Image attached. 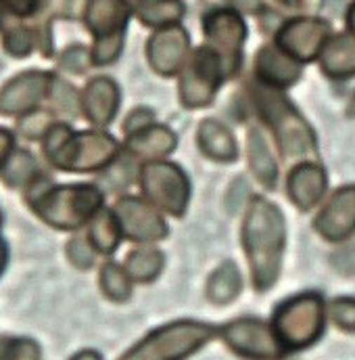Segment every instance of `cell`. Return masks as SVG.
Listing matches in <instances>:
<instances>
[{
    "label": "cell",
    "mask_w": 355,
    "mask_h": 360,
    "mask_svg": "<svg viewBox=\"0 0 355 360\" xmlns=\"http://www.w3.org/2000/svg\"><path fill=\"white\" fill-rule=\"evenodd\" d=\"M130 180H132V160L130 158L115 160L105 172V182L109 184L111 191H119V188L128 186Z\"/></svg>",
    "instance_id": "cell-39"
},
{
    "label": "cell",
    "mask_w": 355,
    "mask_h": 360,
    "mask_svg": "<svg viewBox=\"0 0 355 360\" xmlns=\"http://www.w3.org/2000/svg\"><path fill=\"white\" fill-rule=\"evenodd\" d=\"M255 76L269 89H286L301 76V65L278 46H264L255 57Z\"/></svg>",
    "instance_id": "cell-18"
},
{
    "label": "cell",
    "mask_w": 355,
    "mask_h": 360,
    "mask_svg": "<svg viewBox=\"0 0 355 360\" xmlns=\"http://www.w3.org/2000/svg\"><path fill=\"white\" fill-rule=\"evenodd\" d=\"M113 214L121 226V233L138 243L159 241L168 235V226L157 210L138 197H119L113 205Z\"/></svg>",
    "instance_id": "cell-13"
},
{
    "label": "cell",
    "mask_w": 355,
    "mask_h": 360,
    "mask_svg": "<svg viewBox=\"0 0 355 360\" xmlns=\"http://www.w3.org/2000/svg\"><path fill=\"white\" fill-rule=\"evenodd\" d=\"M153 122H155V117H153L151 109H134L123 122V132H126V136H132V134L153 126Z\"/></svg>",
    "instance_id": "cell-40"
},
{
    "label": "cell",
    "mask_w": 355,
    "mask_h": 360,
    "mask_svg": "<svg viewBox=\"0 0 355 360\" xmlns=\"http://www.w3.org/2000/svg\"><path fill=\"white\" fill-rule=\"evenodd\" d=\"M347 23H349L351 32L355 34V2L351 4V8H349V15H347Z\"/></svg>",
    "instance_id": "cell-46"
},
{
    "label": "cell",
    "mask_w": 355,
    "mask_h": 360,
    "mask_svg": "<svg viewBox=\"0 0 355 360\" xmlns=\"http://www.w3.org/2000/svg\"><path fill=\"white\" fill-rule=\"evenodd\" d=\"M42 153L57 170L82 174L109 168L119 155V145L102 130L76 132L72 126L55 122L42 139Z\"/></svg>",
    "instance_id": "cell-3"
},
{
    "label": "cell",
    "mask_w": 355,
    "mask_h": 360,
    "mask_svg": "<svg viewBox=\"0 0 355 360\" xmlns=\"http://www.w3.org/2000/svg\"><path fill=\"white\" fill-rule=\"evenodd\" d=\"M274 331L284 348L301 350L318 342L324 331V302L316 293H303L282 302L274 312Z\"/></svg>",
    "instance_id": "cell-6"
},
{
    "label": "cell",
    "mask_w": 355,
    "mask_h": 360,
    "mask_svg": "<svg viewBox=\"0 0 355 360\" xmlns=\"http://www.w3.org/2000/svg\"><path fill=\"white\" fill-rule=\"evenodd\" d=\"M123 40H126V34H115V36H109V38L94 40V44H92V49H90L92 65H96V68L111 65V63L121 55Z\"/></svg>",
    "instance_id": "cell-35"
},
{
    "label": "cell",
    "mask_w": 355,
    "mask_h": 360,
    "mask_svg": "<svg viewBox=\"0 0 355 360\" xmlns=\"http://www.w3.org/2000/svg\"><path fill=\"white\" fill-rule=\"evenodd\" d=\"M128 149L136 158H161L176 149V134L168 126H149L126 141Z\"/></svg>",
    "instance_id": "cell-22"
},
{
    "label": "cell",
    "mask_w": 355,
    "mask_h": 360,
    "mask_svg": "<svg viewBox=\"0 0 355 360\" xmlns=\"http://www.w3.org/2000/svg\"><path fill=\"white\" fill-rule=\"evenodd\" d=\"M90 65H92V55L84 44H72L59 57V68L74 76L84 74Z\"/></svg>",
    "instance_id": "cell-36"
},
{
    "label": "cell",
    "mask_w": 355,
    "mask_h": 360,
    "mask_svg": "<svg viewBox=\"0 0 355 360\" xmlns=\"http://www.w3.org/2000/svg\"><path fill=\"white\" fill-rule=\"evenodd\" d=\"M40 174L42 172L34 153L27 149H15L0 170V180L11 188H27Z\"/></svg>",
    "instance_id": "cell-23"
},
{
    "label": "cell",
    "mask_w": 355,
    "mask_h": 360,
    "mask_svg": "<svg viewBox=\"0 0 355 360\" xmlns=\"http://www.w3.org/2000/svg\"><path fill=\"white\" fill-rule=\"evenodd\" d=\"M136 17L151 27H170L178 25L184 17V2L182 0H136L134 4Z\"/></svg>",
    "instance_id": "cell-24"
},
{
    "label": "cell",
    "mask_w": 355,
    "mask_h": 360,
    "mask_svg": "<svg viewBox=\"0 0 355 360\" xmlns=\"http://www.w3.org/2000/svg\"><path fill=\"white\" fill-rule=\"evenodd\" d=\"M228 348L247 360H278L284 354L276 331L260 319H236L222 329Z\"/></svg>",
    "instance_id": "cell-10"
},
{
    "label": "cell",
    "mask_w": 355,
    "mask_h": 360,
    "mask_svg": "<svg viewBox=\"0 0 355 360\" xmlns=\"http://www.w3.org/2000/svg\"><path fill=\"white\" fill-rule=\"evenodd\" d=\"M121 235L123 233H121V226H119L115 214L105 207L90 220L88 241L96 254H105V256L113 254L121 241Z\"/></svg>",
    "instance_id": "cell-25"
},
{
    "label": "cell",
    "mask_w": 355,
    "mask_h": 360,
    "mask_svg": "<svg viewBox=\"0 0 355 360\" xmlns=\"http://www.w3.org/2000/svg\"><path fill=\"white\" fill-rule=\"evenodd\" d=\"M100 289L102 293L111 300V302H126L132 293V281L130 274L126 272L123 266H119L117 262H107L100 269L98 276Z\"/></svg>",
    "instance_id": "cell-29"
},
{
    "label": "cell",
    "mask_w": 355,
    "mask_h": 360,
    "mask_svg": "<svg viewBox=\"0 0 355 360\" xmlns=\"http://www.w3.org/2000/svg\"><path fill=\"white\" fill-rule=\"evenodd\" d=\"M94 248L90 245L88 237H80L76 235L69 243H67V258L69 262L80 270H88L94 266Z\"/></svg>",
    "instance_id": "cell-37"
},
{
    "label": "cell",
    "mask_w": 355,
    "mask_h": 360,
    "mask_svg": "<svg viewBox=\"0 0 355 360\" xmlns=\"http://www.w3.org/2000/svg\"><path fill=\"white\" fill-rule=\"evenodd\" d=\"M105 195L96 184H55L40 174L25 188V203L48 226L78 231L102 210Z\"/></svg>",
    "instance_id": "cell-1"
},
{
    "label": "cell",
    "mask_w": 355,
    "mask_h": 360,
    "mask_svg": "<svg viewBox=\"0 0 355 360\" xmlns=\"http://www.w3.org/2000/svg\"><path fill=\"white\" fill-rule=\"evenodd\" d=\"M222 80H226L224 68L213 51L207 46L188 55L180 74V101L188 109L205 107L213 101Z\"/></svg>",
    "instance_id": "cell-9"
},
{
    "label": "cell",
    "mask_w": 355,
    "mask_h": 360,
    "mask_svg": "<svg viewBox=\"0 0 355 360\" xmlns=\"http://www.w3.org/2000/svg\"><path fill=\"white\" fill-rule=\"evenodd\" d=\"M48 101H51L53 111H57L59 115L76 117L82 111V94H78L69 82L59 80V78H55V84H53Z\"/></svg>",
    "instance_id": "cell-31"
},
{
    "label": "cell",
    "mask_w": 355,
    "mask_h": 360,
    "mask_svg": "<svg viewBox=\"0 0 355 360\" xmlns=\"http://www.w3.org/2000/svg\"><path fill=\"white\" fill-rule=\"evenodd\" d=\"M0 220H2V216H0Z\"/></svg>",
    "instance_id": "cell-49"
},
{
    "label": "cell",
    "mask_w": 355,
    "mask_h": 360,
    "mask_svg": "<svg viewBox=\"0 0 355 360\" xmlns=\"http://www.w3.org/2000/svg\"><path fill=\"white\" fill-rule=\"evenodd\" d=\"M213 338V327L199 321H178L149 333L119 360H184Z\"/></svg>",
    "instance_id": "cell-5"
},
{
    "label": "cell",
    "mask_w": 355,
    "mask_h": 360,
    "mask_svg": "<svg viewBox=\"0 0 355 360\" xmlns=\"http://www.w3.org/2000/svg\"><path fill=\"white\" fill-rule=\"evenodd\" d=\"M0 360H42V352L29 338H0Z\"/></svg>",
    "instance_id": "cell-33"
},
{
    "label": "cell",
    "mask_w": 355,
    "mask_h": 360,
    "mask_svg": "<svg viewBox=\"0 0 355 360\" xmlns=\"http://www.w3.org/2000/svg\"><path fill=\"white\" fill-rule=\"evenodd\" d=\"M119 109V86L107 78L96 76L82 90V113L90 124L102 128L109 126Z\"/></svg>",
    "instance_id": "cell-17"
},
{
    "label": "cell",
    "mask_w": 355,
    "mask_h": 360,
    "mask_svg": "<svg viewBox=\"0 0 355 360\" xmlns=\"http://www.w3.org/2000/svg\"><path fill=\"white\" fill-rule=\"evenodd\" d=\"M330 314L337 327L343 331H355V297H339L330 306Z\"/></svg>",
    "instance_id": "cell-38"
},
{
    "label": "cell",
    "mask_w": 355,
    "mask_h": 360,
    "mask_svg": "<svg viewBox=\"0 0 355 360\" xmlns=\"http://www.w3.org/2000/svg\"><path fill=\"white\" fill-rule=\"evenodd\" d=\"M203 34L207 49L220 59L226 78L234 76L241 68V46L247 36L241 15L232 8H213L203 17Z\"/></svg>",
    "instance_id": "cell-7"
},
{
    "label": "cell",
    "mask_w": 355,
    "mask_h": 360,
    "mask_svg": "<svg viewBox=\"0 0 355 360\" xmlns=\"http://www.w3.org/2000/svg\"><path fill=\"white\" fill-rule=\"evenodd\" d=\"M130 13L128 0H84L82 21L92 38L100 40L115 34H126Z\"/></svg>",
    "instance_id": "cell-16"
},
{
    "label": "cell",
    "mask_w": 355,
    "mask_h": 360,
    "mask_svg": "<svg viewBox=\"0 0 355 360\" xmlns=\"http://www.w3.org/2000/svg\"><path fill=\"white\" fill-rule=\"evenodd\" d=\"M318 233L328 241H343L355 231V186L339 188L316 218Z\"/></svg>",
    "instance_id": "cell-15"
},
{
    "label": "cell",
    "mask_w": 355,
    "mask_h": 360,
    "mask_svg": "<svg viewBox=\"0 0 355 360\" xmlns=\"http://www.w3.org/2000/svg\"><path fill=\"white\" fill-rule=\"evenodd\" d=\"M328 38V23L316 17H297L286 21L276 34V46L295 61L305 63L316 59Z\"/></svg>",
    "instance_id": "cell-12"
},
{
    "label": "cell",
    "mask_w": 355,
    "mask_h": 360,
    "mask_svg": "<svg viewBox=\"0 0 355 360\" xmlns=\"http://www.w3.org/2000/svg\"><path fill=\"white\" fill-rule=\"evenodd\" d=\"M241 289H243L241 270L236 269V264L226 262L211 272L207 287H205V293H207L209 302L224 306V304H230L241 293Z\"/></svg>",
    "instance_id": "cell-26"
},
{
    "label": "cell",
    "mask_w": 355,
    "mask_h": 360,
    "mask_svg": "<svg viewBox=\"0 0 355 360\" xmlns=\"http://www.w3.org/2000/svg\"><path fill=\"white\" fill-rule=\"evenodd\" d=\"M15 151V136L11 130L0 128V170L4 166V162L8 160V155Z\"/></svg>",
    "instance_id": "cell-42"
},
{
    "label": "cell",
    "mask_w": 355,
    "mask_h": 360,
    "mask_svg": "<svg viewBox=\"0 0 355 360\" xmlns=\"http://www.w3.org/2000/svg\"><path fill=\"white\" fill-rule=\"evenodd\" d=\"M53 115H55V113H51V111H40V109L29 111V113H25V115L19 117L17 130H19L21 136H25L27 141H38V139L42 141L44 134L48 132V128L55 124Z\"/></svg>",
    "instance_id": "cell-34"
},
{
    "label": "cell",
    "mask_w": 355,
    "mask_h": 360,
    "mask_svg": "<svg viewBox=\"0 0 355 360\" xmlns=\"http://www.w3.org/2000/svg\"><path fill=\"white\" fill-rule=\"evenodd\" d=\"M6 262H8V248H6V241L0 237V274L6 269Z\"/></svg>",
    "instance_id": "cell-45"
},
{
    "label": "cell",
    "mask_w": 355,
    "mask_h": 360,
    "mask_svg": "<svg viewBox=\"0 0 355 360\" xmlns=\"http://www.w3.org/2000/svg\"><path fill=\"white\" fill-rule=\"evenodd\" d=\"M140 188L149 203L172 216H182L188 205V179L170 162H147L140 168Z\"/></svg>",
    "instance_id": "cell-8"
},
{
    "label": "cell",
    "mask_w": 355,
    "mask_h": 360,
    "mask_svg": "<svg viewBox=\"0 0 355 360\" xmlns=\"http://www.w3.org/2000/svg\"><path fill=\"white\" fill-rule=\"evenodd\" d=\"M322 72L333 80H345L355 76V36L339 34L324 44L320 53Z\"/></svg>",
    "instance_id": "cell-20"
},
{
    "label": "cell",
    "mask_w": 355,
    "mask_h": 360,
    "mask_svg": "<svg viewBox=\"0 0 355 360\" xmlns=\"http://www.w3.org/2000/svg\"><path fill=\"white\" fill-rule=\"evenodd\" d=\"M326 191V172L318 164H299L288 174V195L301 210L314 207Z\"/></svg>",
    "instance_id": "cell-19"
},
{
    "label": "cell",
    "mask_w": 355,
    "mask_h": 360,
    "mask_svg": "<svg viewBox=\"0 0 355 360\" xmlns=\"http://www.w3.org/2000/svg\"><path fill=\"white\" fill-rule=\"evenodd\" d=\"M284 218L264 197H255L243 224V248L251 266L253 287L267 291L280 272L284 252Z\"/></svg>",
    "instance_id": "cell-2"
},
{
    "label": "cell",
    "mask_w": 355,
    "mask_h": 360,
    "mask_svg": "<svg viewBox=\"0 0 355 360\" xmlns=\"http://www.w3.org/2000/svg\"><path fill=\"white\" fill-rule=\"evenodd\" d=\"M333 266L341 274H355V243L347 245V248H341L333 256Z\"/></svg>",
    "instance_id": "cell-41"
},
{
    "label": "cell",
    "mask_w": 355,
    "mask_h": 360,
    "mask_svg": "<svg viewBox=\"0 0 355 360\" xmlns=\"http://www.w3.org/2000/svg\"><path fill=\"white\" fill-rule=\"evenodd\" d=\"M55 78L57 76L51 72L29 70L8 80L0 89V115L21 117L29 111H36L40 103L51 96Z\"/></svg>",
    "instance_id": "cell-11"
},
{
    "label": "cell",
    "mask_w": 355,
    "mask_h": 360,
    "mask_svg": "<svg viewBox=\"0 0 355 360\" xmlns=\"http://www.w3.org/2000/svg\"><path fill=\"white\" fill-rule=\"evenodd\" d=\"M249 164H251V170L253 174L257 176V180L272 188L276 184V162H274V155L269 151V145L264 139L262 132L257 130H251L249 132Z\"/></svg>",
    "instance_id": "cell-27"
},
{
    "label": "cell",
    "mask_w": 355,
    "mask_h": 360,
    "mask_svg": "<svg viewBox=\"0 0 355 360\" xmlns=\"http://www.w3.org/2000/svg\"><path fill=\"white\" fill-rule=\"evenodd\" d=\"M253 98L262 117L274 130L276 141L286 158L305 155L316 149V136L309 124L284 98V94L278 92V89L257 84V89L253 90Z\"/></svg>",
    "instance_id": "cell-4"
},
{
    "label": "cell",
    "mask_w": 355,
    "mask_h": 360,
    "mask_svg": "<svg viewBox=\"0 0 355 360\" xmlns=\"http://www.w3.org/2000/svg\"><path fill=\"white\" fill-rule=\"evenodd\" d=\"M36 44H40L38 32L34 27H27V25H11L2 34L4 51L11 57H17V59H23V57L32 55Z\"/></svg>",
    "instance_id": "cell-30"
},
{
    "label": "cell",
    "mask_w": 355,
    "mask_h": 360,
    "mask_svg": "<svg viewBox=\"0 0 355 360\" xmlns=\"http://www.w3.org/2000/svg\"><path fill=\"white\" fill-rule=\"evenodd\" d=\"M278 2H282V4H286V6H297L301 0H278Z\"/></svg>",
    "instance_id": "cell-47"
},
{
    "label": "cell",
    "mask_w": 355,
    "mask_h": 360,
    "mask_svg": "<svg viewBox=\"0 0 355 360\" xmlns=\"http://www.w3.org/2000/svg\"><path fill=\"white\" fill-rule=\"evenodd\" d=\"M234 4L236 11H243V13H260L262 8V0H230Z\"/></svg>",
    "instance_id": "cell-43"
},
{
    "label": "cell",
    "mask_w": 355,
    "mask_h": 360,
    "mask_svg": "<svg viewBox=\"0 0 355 360\" xmlns=\"http://www.w3.org/2000/svg\"><path fill=\"white\" fill-rule=\"evenodd\" d=\"M48 0H0V30L15 25L17 19H27L46 8Z\"/></svg>",
    "instance_id": "cell-32"
},
{
    "label": "cell",
    "mask_w": 355,
    "mask_h": 360,
    "mask_svg": "<svg viewBox=\"0 0 355 360\" xmlns=\"http://www.w3.org/2000/svg\"><path fill=\"white\" fill-rule=\"evenodd\" d=\"M147 55L151 68L157 74L172 76L180 72L190 55V38L186 30L180 25L157 30L147 44Z\"/></svg>",
    "instance_id": "cell-14"
},
{
    "label": "cell",
    "mask_w": 355,
    "mask_h": 360,
    "mask_svg": "<svg viewBox=\"0 0 355 360\" xmlns=\"http://www.w3.org/2000/svg\"><path fill=\"white\" fill-rule=\"evenodd\" d=\"M349 115H354L355 117V96L354 101H351V105H349Z\"/></svg>",
    "instance_id": "cell-48"
},
{
    "label": "cell",
    "mask_w": 355,
    "mask_h": 360,
    "mask_svg": "<svg viewBox=\"0 0 355 360\" xmlns=\"http://www.w3.org/2000/svg\"><path fill=\"white\" fill-rule=\"evenodd\" d=\"M69 360H102V356L96 350H80L78 354H74Z\"/></svg>",
    "instance_id": "cell-44"
},
{
    "label": "cell",
    "mask_w": 355,
    "mask_h": 360,
    "mask_svg": "<svg viewBox=\"0 0 355 360\" xmlns=\"http://www.w3.org/2000/svg\"><path fill=\"white\" fill-rule=\"evenodd\" d=\"M199 147L215 162H234L239 155L232 132L217 120H205L199 126Z\"/></svg>",
    "instance_id": "cell-21"
},
{
    "label": "cell",
    "mask_w": 355,
    "mask_h": 360,
    "mask_svg": "<svg viewBox=\"0 0 355 360\" xmlns=\"http://www.w3.org/2000/svg\"><path fill=\"white\" fill-rule=\"evenodd\" d=\"M123 269L132 281L151 283L163 269V254L155 248H136L128 254Z\"/></svg>",
    "instance_id": "cell-28"
}]
</instances>
